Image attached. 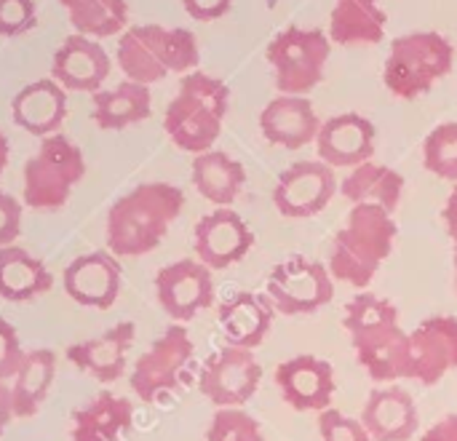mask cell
<instances>
[{"instance_id":"cell-5","label":"cell","mask_w":457,"mask_h":441,"mask_svg":"<svg viewBox=\"0 0 457 441\" xmlns=\"http://www.w3.org/2000/svg\"><path fill=\"white\" fill-rule=\"evenodd\" d=\"M455 46L439 32H410L391 43L383 80L399 99H418L453 72Z\"/></svg>"},{"instance_id":"cell-9","label":"cell","mask_w":457,"mask_h":441,"mask_svg":"<svg viewBox=\"0 0 457 441\" xmlns=\"http://www.w3.org/2000/svg\"><path fill=\"white\" fill-rule=\"evenodd\" d=\"M268 297L284 316H308L321 311L335 297L327 265L305 257H292L273 268L268 279Z\"/></svg>"},{"instance_id":"cell-19","label":"cell","mask_w":457,"mask_h":441,"mask_svg":"<svg viewBox=\"0 0 457 441\" xmlns=\"http://www.w3.org/2000/svg\"><path fill=\"white\" fill-rule=\"evenodd\" d=\"M137 337L134 321H120L102 332L99 337L75 343L67 348V359L80 370L88 372L99 383H115L126 372V354L131 351Z\"/></svg>"},{"instance_id":"cell-36","label":"cell","mask_w":457,"mask_h":441,"mask_svg":"<svg viewBox=\"0 0 457 441\" xmlns=\"http://www.w3.org/2000/svg\"><path fill=\"white\" fill-rule=\"evenodd\" d=\"M319 434L321 441H372L361 420H353L332 407L319 412Z\"/></svg>"},{"instance_id":"cell-26","label":"cell","mask_w":457,"mask_h":441,"mask_svg":"<svg viewBox=\"0 0 457 441\" xmlns=\"http://www.w3.org/2000/svg\"><path fill=\"white\" fill-rule=\"evenodd\" d=\"M134 404L115 394L94 396L72 415V441H120L131 431Z\"/></svg>"},{"instance_id":"cell-3","label":"cell","mask_w":457,"mask_h":441,"mask_svg":"<svg viewBox=\"0 0 457 441\" xmlns=\"http://www.w3.org/2000/svg\"><path fill=\"white\" fill-rule=\"evenodd\" d=\"M228 104L230 88L225 80L206 72H187L166 107L163 129L179 150L193 155L209 153L222 134Z\"/></svg>"},{"instance_id":"cell-23","label":"cell","mask_w":457,"mask_h":441,"mask_svg":"<svg viewBox=\"0 0 457 441\" xmlns=\"http://www.w3.org/2000/svg\"><path fill=\"white\" fill-rule=\"evenodd\" d=\"M276 308L268 295L238 292L220 308V329L233 348L252 351L265 343L273 327Z\"/></svg>"},{"instance_id":"cell-43","label":"cell","mask_w":457,"mask_h":441,"mask_svg":"<svg viewBox=\"0 0 457 441\" xmlns=\"http://www.w3.org/2000/svg\"><path fill=\"white\" fill-rule=\"evenodd\" d=\"M13 418V402H11V386L8 383H0V437L3 431L8 429Z\"/></svg>"},{"instance_id":"cell-14","label":"cell","mask_w":457,"mask_h":441,"mask_svg":"<svg viewBox=\"0 0 457 441\" xmlns=\"http://www.w3.org/2000/svg\"><path fill=\"white\" fill-rule=\"evenodd\" d=\"M120 262L110 252H88L75 257L62 276L64 292L72 303L94 311H107L120 295Z\"/></svg>"},{"instance_id":"cell-12","label":"cell","mask_w":457,"mask_h":441,"mask_svg":"<svg viewBox=\"0 0 457 441\" xmlns=\"http://www.w3.org/2000/svg\"><path fill=\"white\" fill-rule=\"evenodd\" d=\"M155 295L161 308L179 324L193 321L214 303L212 270L198 260H177L158 270Z\"/></svg>"},{"instance_id":"cell-41","label":"cell","mask_w":457,"mask_h":441,"mask_svg":"<svg viewBox=\"0 0 457 441\" xmlns=\"http://www.w3.org/2000/svg\"><path fill=\"white\" fill-rule=\"evenodd\" d=\"M442 220H445L447 233H450V238H453V265H455V292H457V185H455V190L450 193L447 204H445Z\"/></svg>"},{"instance_id":"cell-22","label":"cell","mask_w":457,"mask_h":441,"mask_svg":"<svg viewBox=\"0 0 457 441\" xmlns=\"http://www.w3.org/2000/svg\"><path fill=\"white\" fill-rule=\"evenodd\" d=\"M418 423V404L404 388H378L361 410V426L372 441H410Z\"/></svg>"},{"instance_id":"cell-13","label":"cell","mask_w":457,"mask_h":441,"mask_svg":"<svg viewBox=\"0 0 457 441\" xmlns=\"http://www.w3.org/2000/svg\"><path fill=\"white\" fill-rule=\"evenodd\" d=\"M254 246V233L238 212L214 209L195 225V254L209 270H225L241 262Z\"/></svg>"},{"instance_id":"cell-38","label":"cell","mask_w":457,"mask_h":441,"mask_svg":"<svg viewBox=\"0 0 457 441\" xmlns=\"http://www.w3.org/2000/svg\"><path fill=\"white\" fill-rule=\"evenodd\" d=\"M21 362H24V351H21L19 335H16L13 324L0 319V383L13 380Z\"/></svg>"},{"instance_id":"cell-10","label":"cell","mask_w":457,"mask_h":441,"mask_svg":"<svg viewBox=\"0 0 457 441\" xmlns=\"http://www.w3.org/2000/svg\"><path fill=\"white\" fill-rule=\"evenodd\" d=\"M260 378H262V367L257 364L252 351L228 345L204 362L198 388L214 407L230 410V407H244L257 394Z\"/></svg>"},{"instance_id":"cell-35","label":"cell","mask_w":457,"mask_h":441,"mask_svg":"<svg viewBox=\"0 0 457 441\" xmlns=\"http://www.w3.org/2000/svg\"><path fill=\"white\" fill-rule=\"evenodd\" d=\"M206 441H265L260 423L246 415L241 407L217 410L212 418V426L206 431Z\"/></svg>"},{"instance_id":"cell-32","label":"cell","mask_w":457,"mask_h":441,"mask_svg":"<svg viewBox=\"0 0 457 441\" xmlns=\"http://www.w3.org/2000/svg\"><path fill=\"white\" fill-rule=\"evenodd\" d=\"M78 35L110 37L126 29L129 3L126 0H59Z\"/></svg>"},{"instance_id":"cell-2","label":"cell","mask_w":457,"mask_h":441,"mask_svg":"<svg viewBox=\"0 0 457 441\" xmlns=\"http://www.w3.org/2000/svg\"><path fill=\"white\" fill-rule=\"evenodd\" d=\"M396 220L380 206L359 204L351 206L345 225L332 238L329 273L359 289L370 287L386 257L394 252Z\"/></svg>"},{"instance_id":"cell-15","label":"cell","mask_w":457,"mask_h":441,"mask_svg":"<svg viewBox=\"0 0 457 441\" xmlns=\"http://www.w3.org/2000/svg\"><path fill=\"white\" fill-rule=\"evenodd\" d=\"M276 386L297 412H324L335 396V367L327 359L300 354L278 364Z\"/></svg>"},{"instance_id":"cell-40","label":"cell","mask_w":457,"mask_h":441,"mask_svg":"<svg viewBox=\"0 0 457 441\" xmlns=\"http://www.w3.org/2000/svg\"><path fill=\"white\" fill-rule=\"evenodd\" d=\"M233 0H182V8L195 19V21H214L222 19L230 11Z\"/></svg>"},{"instance_id":"cell-28","label":"cell","mask_w":457,"mask_h":441,"mask_svg":"<svg viewBox=\"0 0 457 441\" xmlns=\"http://www.w3.org/2000/svg\"><path fill=\"white\" fill-rule=\"evenodd\" d=\"M193 185L214 206L228 209L246 185L244 163L222 150H209L193 158Z\"/></svg>"},{"instance_id":"cell-6","label":"cell","mask_w":457,"mask_h":441,"mask_svg":"<svg viewBox=\"0 0 457 441\" xmlns=\"http://www.w3.org/2000/svg\"><path fill=\"white\" fill-rule=\"evenodd\" d=\"M83 177V150L70 137L51 134L24 163V204L35 212H59Z\"/></svg>"},{"instance_id":"cell-33","label":"cell","mask_w":457,"mask_h":441,"mask_svg":"<svg viewBox=\"0 0 457 441\" xmlns=\"http://www.w3.org/2000/svg\"><path fill=\"white\" fill-rule=\"evenodd\" d=\"M343 327L348 329L351 343L359 345L364 340H372V337H378L383 332L396 329L399 327V311H396L394 303H388V300H383L378 295L361 292L348 303Z\"/></svg>"},{"instance_id":"cell-16","label":"cell","mask_w":457,"mask_h":441,"mask_svg":"<svg viewBox=\"0 0 457 441\" xmlns=\"http://www.w3.org/2000/svg\"><path fill=\"white\" fill-rule=\"evenodd\" d=\"M450 370H457V319H426L410 332V380L436 386Z\"/></svg>"},{"instance_id":"cell-39","label":"cell","mask_w":457,"mask_h":441,"mask_svg":"<svg viewBox=\"0 0 457 441\" xmlns=\"http://www.w3.org/2000/svg\"><path fill=\"white\" fill-rule=\"evenodd\" d=\"M21 220H24V209L21 204L0 190V249L3 246H13L21 236Z\"/></svg>"},{"instance_id":"cell-11","label":"cell","mask_w":457,"mask_h":441,"mask_svg":"<svg viewBox=\"0 0 457 441\" xmlns=\"http://www.w3.org/2000/svg\"><path fill=\"white\" fill-rule=\"evenodd\" d=\"M337 193V177L324 161H297L281 171L273 187V204L278 214L289 220H305L321 214Z\"/></svg>"},{"instance_id":"cell-17","label":"cell","mask_w":457,"mask_h":441,"mask_svg":"<svg viewBox=\"0 0 457 441\" xmlns=\"http://www.w3.org/2000/svg\"><path fill=\"white\" fill-rule=\"evenodd\" d=\"M319 158L332 169H356L375 155V123L359 112H343L321 123Z\"/></svg>"},{"instance_id":"cell-42","label":"cell","mask_w":457,"mask_h":441,"mask_svg":"<svg viewBox=\"0 0 457 441\" xmlns=\"http://www.w3.org/2000/svg\"><path fill=\"white\" fill-rule=\"evenodd\" d=\"M420 441H457V415H447L439 423H434Z\"/></svg>"},{"instance_id":"cell-27","label":"cell","mask_w":457,"mask_h":441,"mask_svg":"<svg viewBox=\"0 0 457 441\" xmlns=\"http://www.w3.org/2000/svg\"><path fill=\"white\" fill-rule=\"evenodd\" d=\"M386 21L380 0H335L329 37L340 46H375L386 35Z\"/></svg>"},{"instance_id":"cell-8","label":"cell","mask_w":457,"mask_h":441,"mask_svg":"<svg viewBox=\"0 0 457 441\" xmlns=\"http://www.w3.org/2000/svg\"><path fill=\"white\" fill-rule=\"evenodd\" d=\"M193 340L187 335V329L182 324H171L134 364L131 370V391L137 394V399L142 402H158L163 394H171L190 359H193Z\"/></svg>"},{"instance_id":"cell-34","label":"cell","mask_w":457,"mask_h":441,"mask_svg":"<svg viewBox=\"0 0 457 441\" xmlns=\"http://www.w3.org/2000/svg\"><path fill=\"white\" fill-rule=\"evenodd\" d=\"M423 163L439 179L457 185V121L436 126L423 142Z\"/></svg>"},{"instance_id":"cell-20","label":"cell","mask_w":457,"mask_h":441,"mask_svg":"<svg viewBox=\"0 0 457 441\" xmlns=\"http://www.w3.org/2000/svg\"><path fill=\"white\" fill-rule=\"evenodd\" d=\"M11 118L32 137L46 139L59 134V126L67 118V91L54 78L32 80L11 99Z\"/></svg>"},{"instance_id":"cell-7","label":"cell","mask_w":457,"mask_h":441,"mask_svg":"<svg viewBox=\"0 0 457 441\" xmlns=\"http://www.w3.org/2000/svg\"><path fill=\"white\" fill-rule=\"evenodd\" d=\"M268 62L276 72V86L287 96L311 94L329 62V37L321 29L287 27L268 46Z\"/></svg>"},{"instance_id":"cell-21","label":"cell","mask_w":457,"mask_h":441,"mask_svg":"<svg viewBox=\"0 0 457 441\" xmlns=\"http://www.w3.org/2000/svg\"><path fill=\"white\" fill-rule=\"evenodd\" d=\"M321 129V121L305 96H276L268 102V107L260 112V131L262 137L287 150H300L308 142H316Z\"/></svg>"},{"instance_id":"cell-24","label":"cell","mask_w":457,"mask_h":441,"mask_svg":"<svg viewBox=\"0 0 457 441\" xmlns=\"http://www.w3.org/2000/svg\"><path fill=\"white\" fill-rule=\"evenodd\" d=\"M153 112L150 86L123 80L110 91H96L91 102V118L102 131H120L126 126L147 121Z\"/></svg>"},{"instance_id":"cell-1","label":"cell","mask_w":457,"mask_h":441,"mask_svg":"<svg viewBox=\"0 0 457 441\" xmlns=\"http://www.w3.org/2000/svg\"><path fill=\"white\" fill-rule=\"evenodd\" d=\"M185 209V193L169 182H145L120 196L107 212V252L115 257L150 254Z\"/></svg>"},{"instance_id":"cell-18","label":"cell","mask_w":457,"mask_h":441,"mask_svg":"<svg viewBox=\"0 0 457 441\" xmlns=\"http://www.w3.org/2000/svg\"><path fill=\"white\" fill-rule=\"evenodd\" d=\"M110 75V56L104 48L86 35H70L51 59V78L64 91H102Z\"/></svg>"},{"instance_id":"cell-25","label":"cell","mask_w":457,"mask_h":441,"mask_svg":"<svg viewBox=\"0 0 457 441\" xmlns=\"http://www.w3.org/2000/svg\"><path fill=\"white\" fill-rule=\"evenodd\" d=\"M54 276L21 246H3L0 249V297L8 303H29L51 292Z\"/></svg>"},{"instance_id":"cell-44","label":"cell","mask_w":457,"mask_h":441,"mask_svg":"<svg viewBox=\"0 0 457 441\" xmlns=\"http://www.w3.org/2000/svg\"><path fill=\"white\" fill-rule=\"evenodd\" d=\"M8 153H11L8 139H5V134L0 131V177H3V171H5V166H8Z\"/></svg>"},{"instance_id":"cell-37","label":"cell","mask_w":457,"mask_h":441,"mask_svg":"<svg viewBox=\"0 0 457 441\" xmlns=\"http://www.w3.org/2000/svg\"><path fill=\"white\" fill-rule=\"evenodd\" d=\"M37 24L35 0H0V35L16 37Z\"/></svg>"},{"instance_id":"cell-29","label":"cell","mask_w":457,"mask_h":441,"mask_svg":"<svg viewBox=\"0 0 457 441\" xmlns=\"http://www.w3.org/2000/svg\"><path fill=\"white\" fill-rule=\"evenodd\" d=\"M340 193L353 204H370V206H380L388 214L396 212L402 193H404V177L383 163L367 161L356 169H351V174L340 182Z\"/></svg>"},{"instance_id":"cell-4","label":"cell","mask_w":457,"mask_h":441,"mask_svg":"<svg viewBox=\"0 0 457 441\" xmlns=\"http://www.w3.org/2000/svg\"><path fill=\"white\" fill-rule=\"evenodd\" d=\"M118 67L126 80L150 86L163 80L169 72H187L198 64V43L190 29L161 27V24H134L129 27L115 51Z\"/></svg>"},{"instance_id":"cell-30","label":"cell","mask_w":457,"mask_h":441,"mask_svg":"<svg viewBox=\"0 0 457 441\" xmlns=\"http://www.w3.org/2000/svg\"><path fill=\"white\" fill-rule=\"evenodd\" d=\"M56 375V354L48 348H35L24 354V362L11 383L13 418H32L43 407Z\"/></svg>"},{"instance_id":"cell-31","label":"cell","mask_w":457,"mask_h":441,"mask_svg":"<svg viewBox=\"0 0 457 441\" xmlns=\"http://www.w3.org/2000/svg\"><path fill=\"white\" fill-rule=\"evenodd\" d=\"M359 364L378 383L410 378V332L402 327L353 345Z\"/></svg>"}]
</instances>
